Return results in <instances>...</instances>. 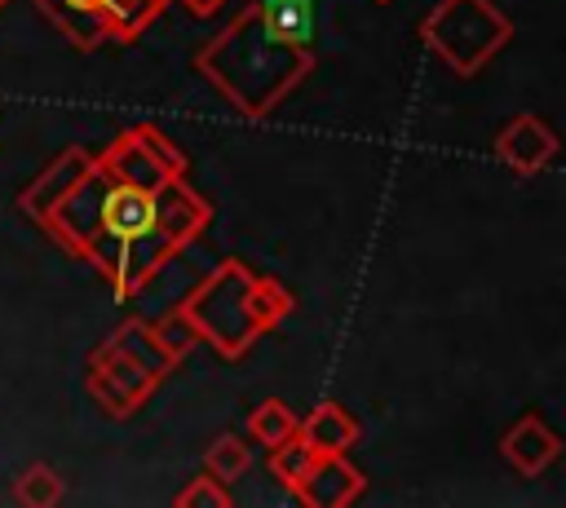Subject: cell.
Segmentation results:
<instances>
[{"mask_svg":"<svg viewBox=\"0 0 566 508\" xmlns=\"http://www.w3.org/2000/svg\"><path fill=\"white\" fill-rule=\"evenodd\" d=\"M93 172V155L84 150V146H71V150H62L22 194H18V208H22V216H31L35 225L49 216V208L57 203V199H66L84 177Z\"/></svg>","mask_w":566,"mask_h":508,"instance_id":"9","label":"cell"},{"mask_svg":"<svg viewBox=\"0 0 566 508\" xmlns=\"http://www.w3.org/2000/svg\"><path fill=\"white\" fill-rule=\"evenodd\" d=\"M363 490H367V477L345 455H318L292 495L305 508H349L354 499H363Z\"/></svg>","mask_w":566,"mask_h":508,"instance_id":"7","label":"cell"},{"mask_svg":"<svg viewBox=\"0 0 566 508\" xmlns=\"http://www.w3.org/2000/svg\"><path fill=\"white\" fill-rule=\"evenodd\" d=\"M172 0H106V22H111V40L133 44L142 40V31L168 9Z\"/></svg>","mask_w":566,"mask_h":508,"instance_id":"15","label":"cell"},{"mask_svg":"<svg viewBox=\"0 0 566 508\" xmlns=\"http://www.w3.org/2000/svg\"><path fill=\"white\" fill-rule=\"evenodd\" d=\"M296 433L318 451V455H349L358 442V420L340 402H318L305 420H296Z\"/></svg>","mask_w":566,"mask_h":508,"instance_id":"12","label":"cell"},{"mask_svg":"<svg viewBox=\"0 0 566 508\" xmlns=\"http://www.w3.org/2000/svg\"><path fill=\"white\" fill-rule=\"evenodd\" d=\"M248 283H252V269L230 256L177 305L186 314V322L195 327V336L230 362L243 358L252 349V340L261 336L252 314H248Z\"/></svg>","mask_w":566,"mask_h":508,"instance_id":"4","label":"cell"},{"mask_svg":"<svg viewBox=\"0 0 566 508\" xmlns=\"http://www.w3.org/2000/svg\"><path fill=\"white\" fill-rule=\"evenodd\" d=\"M248 433H252V442L274 446V442H283L287 433H296V415H292V406H287L283 398H265V402L248 415Z\"/></svg>","mask_w":566,"mask_h":508,"instance_id":"17","label":"cell"},{"mask_svg":"<svg viewBox=\"0 0 566 508\" xmlns=\"http://www.w3.org/2000/svg\"><path fill=\"white\" fill-rule=\"evenodd\" d=\"M420 40L455 75H478L513 40V18L491 0H438L420 22Z\"/></svg>","mask_w":566,"mask_h":508,"instance_id":"3","label":"cell"},{"mask_svg":"<svg viewBox=\"0 0 566 508\" xmlns=\"http://www.w3.org/2000/svg\"><path fill=\"white\" fill-rule=\"evenodd\" d=\"M106 345L111 349H119L124 358H133L142 371H150L155 380H164L168 371H177V358L159 345V336H155V327L150 322H142V318H128V322H119L111 336H106Z\"/></svg>","mask_w":566,"mask_h":508,"instance_id":"13","label":"cell"},{"mask_svg":"<svg viewBox=\"0 0 566 508\" xmlns=\"http://www.w3.org/2000/svg\"><path fill=\"white\" fill-rule=\"evenodd\" d=\"M292 305H296L292 287H283L279 278L252 274V283H248V314H252V322H256L261 336H265L270 327H279V322L292 314Z\"/></svg>","mask_w":566,"mask_h":508,"instance_id":"14","label":"cell"},{"mask_svg":"<svg viewBox=\"0 0 566 508\" xmlns=\"http://www.w3.org/2000/svg\"><path fill=\"white\" fill-rule=\"evenodd\" d=\"M97 168L119 181H133V186H164L172 177H186V155L159 128L137 124V128H124L97 155Z\"/></svg>","mask_w":566,"mask_h":508,"instance_id":"5","label":"cell"},{"mask_svg":"<svg viewBox=\"0 0 566 508\" xmlns=\"http://www.w3.org/2000/svg\"><path fill=\"white\" fill-rule=\"evenodd\" d=\"M4 4H9V0H0V9H4Z\"/></svg>","mask_w":566,"mask_h":508,"instance_id":"23","label":"cell"},{"mask_svg":"<svg viewBox=\"0 0 566 508\" xmlns=\"http://www.w3.org/2000/svg\"><path fill=\"white\" fill-rule=\"evenodd\" d=\"M13 499L27 508H53L62 499V477L49 464H31L18 481H13Z\"/></svg>","mask_w":566,"mask_h":508,"instance_id":"19","label":"cell"},{"mask_svg":"<svg viewBox=\"0 0 566 508\" xmlns=\"http://www.w3.org/2000/svg\"><path fill=\"white\" fill-rule=\"evenodd\" d=\"M203 464H208V473L217 477V481H239L243 473H248V464H252V455H248V442L243 437H234V433H221L212 446H208V455H203Z\"/></svg>","mask_w":566,"mask_h":508,"instance_id":"18","label":"cell"},{"mask_svg":"<svg viewBox=\"0 0 566 508\" xmlns=\"http://www.w3.org/2000/svg\"><path fill=\"white\" fill-rule=\"evenodd\" d=\"M84 380H88V393L93 402L111 415V420H128L150 393H155V375L142 371L133 358H124L119 349H111L106 340L88 353V367H84Z\"/></svg>","mask_w":566,"mask_h":508,"instance_id":"6","label":"cell"},{"mask_svg":"<svg viewBox=\"0 0 566 508\" xmlns=\"http://www.w3.org/2000/svg\"><path fill=\"white\" fill-rule=\"evenodd\" d=\"M212 221V208L199 190L186 186V177H172L164 186H133L97 168L49 208L40 221L71 256L88 261L115 300H133L146 292L164 265L190 247L203 225Z\"/></svg>","mask_w":566,"mask_h":508,"instance_id":"1","label":"cell"},{"mask_svg":"<svg viewBox=\"0 0 566 508\" xmlns=\"http://www.w3.org/2000/svg\"><path fill=\"white\" fill-rule=\"evenodd\" d=\"M172 504H177V508H230L234 499H230L226 481H217V477L208 473V477H190V486H181V490L172 495Z\"/></svg>","mask_w":566,"mask_h":508,"instance_id":"20","label":"cell"},{"mask_svg":"<svg viewBox=\"0 0 566 508\" xmlns=\"http://www.w3.org/2000/svg\"><path fill=\"white\" fill-rule=\"evenodd\" d=\"M318 459V451L301 437V433H287L283 442H274L270 446V473L279 477V486H287V490H296V481L310 473V464Z\"/></svg>","mask_w":566,"mask_h":508,"instance_id":"16","label":"cell"},{"mask_svg":"<svg viewBox=\"0 0 566 508\" xmlns=\"http://www.w3.org/2000/svg\"><path fill=\"white\" fill-rule=\"evenodd\" d=\"M44 9V18L80 49L93 53L111 40V22H106V0H35Z\"/></svg>","mask_w":566,"mask_h":508,"instance_id":"11","label":"cell"},{"mask_svg":"<svg viewBox=\"0 0 566 508\" xmlns=\"http://www.w3.org/2000/svg\"><path fill=\"white\" fill-rule=\"evenodd\" d=\"M150 327H155L159 345H164V349H168L177 362H181V358H186V353L199 345V336H195V327L186 322V314H181V309H168V314H164L159 322H150Z\"/></svg>","mask_w":566,"mask_h":508,"instance_id":"21","label":"cell"},{"mask_svg":"<svg viewBox=\"0 0 566 508\" xmlns=\"http://www.w3.org/2000/svg\"><path fill=\"white\" fill-rule=\"evenodd\" d=\"M495 155H500L517 177H535V172L548 168V159L557 155V133H553L539 115H513V119L495 133Z\"/></svg>","mask_w":566,"mask_h":508,"instance_id":"8","label":"cell"},{"mask_svg":"<svg viewBox=\"0 0 566 508\" xmlns=\"http://www.w3.org/2000/svg\"><path fill=\"white\" fill-rule=\"evenodd\" d=\"M500 455H504L522 477H539V473L562 455V437H557L539 415H522V420L509 424V433L500 437Z\"/></svg>","mask_w":566,"mask_h":508,"instance_id":"10","label":"cell"},{"mask_svg":"<svg viewBox=\"0 0 566 508\" xmlns=\"http://www.w3.org/2000/svg\"><path fill=\"white\" fill-rule=\"evenodd\" d=\"M181 4H186V9L195 13V18H212V13H217V9L226 4V0H181Z\"/></svg>","mask_w":566,"mask_h":508,"instance_id":"22","label":"cell"},{"mask_svg":"<svg viewBox=\"0 0 566 508\" xmlns=\"http://www.w3.org/2000/svg\"><path fill=\"white\" fill-rule=\"evenodd\" d=\"M314 62V0H256L195 53V71L252 119L270 115Z\"/></svg>","mask_w":566,"mask_h":508,"instance_id":"2","label":"cell"}]
</instances>
